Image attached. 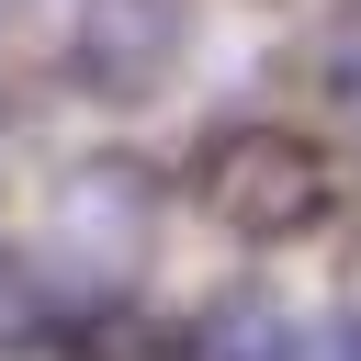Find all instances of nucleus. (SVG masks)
Wrapping results in <instances>:
<instances>
[{
  "instance_id": "obj_1",
  "label": "nucleus",
  "mask_w": 361,
  "mask_h": 361,
  "mask_svg": "<svg viewBox=\"0 0 361 361\" xmlns=\"http://www.w3.org/2000/svg\"><path fill=\"white\" fill-rule=\"evenodd\" d=\"M192 203H203L226 237L282 248V237L327 226L338 169H327V147H316V135H293V124H214V135H203V158H192Z\"/></svg>"
},
{
  "instance_id": "obj_2",
  "label": "nucleus",
  "mask_w": 361,
  "mask_h": 361,
  "mask_svg": "<svg viewBox=\"0 0 361 361\" xmlns=\"http://www.w3.org/2000/svg\"><path fill=\"white\" fill-rule=\"evenodd\" d=\"M56 259H79V271H135L147 259V237H158V169L147 158H79L68 180H56Z\"/></svg>"
},
{
  "instance_id": "obj_3",
  "label": "nucleus",
  "mask_w": 361,
  "mask_h": 361,
  "mask_svg": "<svg viewBox=\"0 0 361 361\" xmlns=\"http://www.w3.org/2000/svg\"><path fill=\"white\" fill-rule=\"evenodd\" d=\"M180 45H192L180 0H79L68 11V68L90 102H147L180 68Z\"/></svg>"
},
{
  "instance_id": "obj_4",
  "label": "nucleus",
  "mask_w": 361,
  "mask_h": 361,
  "mask_svg": "<svg viewBox=\"0 0 361 361\" xmlns=\"http://www.w3.org/2000/svg\"><path fill=\"white\" fill-rule=\"evenodd\" d=\"M56 361H180V327H158V316H135L124 293H90L79 316H56V338H45Z\"/></svg>"
},
{
  "instance_id": "obj_5",
  "label": "nucleus",
  "mask_w": 361,
  "mask_h": 361,
  "mask_svg": "<svg viewBox=\"0 0 361 361\" xmlns=\"http://www.w3.org/2000/svg\"><path fill=\"white\" fill-rule=\"evenodd\" d=\"M282 350H293V327L271 316V293H226L180 327V361H282Z\"/></svg>"
},
{
  "instance_id": "obj_6",
  "label": "nucleus",
  "mask_w": 361,
  "mask_h": 361,
  "mask_svg": "<svg viewBox=\"0 0 361 361\" xmlns=\"http://www.w3.org/2000/svg\"><path fill=\"white\" fill-rule=\"evenodd\" d=\"M45 338H56V305H45L34 259H11V248H0V350H45Z\"/></svg>"
},
{
  "instance_id": "obj_7",
  "label": "nucleus",
  "mask_w": 361,
  "mask_h": 361,
  "mask_svg": "<svg viewBox=\"0 0 361 361\" xmlns=\"http://www.w3.org/2000/svg\"><path fill=\"white\" fill-rule=\"evenodd\" d=\"M282 361H361V316H316V327H293Z\"/></svg>"
}]
</instances>
